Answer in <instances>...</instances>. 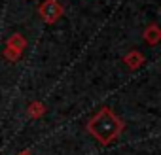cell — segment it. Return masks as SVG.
Segmentation results:
<instances>
[{"label": "cell", "mask_w": 161, "mask_h": 155, "mask_svg": "<svg viewBox=\"0 0 161 155\" xmlns=\"http://www.w3.org/2000/svg\"><path fill=\"white\" fill-rule=\"evenodd\" d=\"M87 131L103 144L108 146L112 144L123 131V121L121 117L110 110V108H101L89 121H87Z\"/></svg>", "instance_id": "cell-1"}, {"label": "cell", "mask_w": 161, "mask_h": 155, "mask_svg": "<svg viewBox=\"0 0 161 155\" xmlns=\"http://www.w3.org/2000/svg\"><path fill=\"white\" fill-rule=\"evenodd\" d=\"M29 112H31V115H32V117H38V115H42V112H44V106H42L40 102H34V104L29 108Z\"/></svg>", "instance_id": "cell-4"}, {"label": "cell", "mask_w": 161, "mask_h": 155, "mask_svg": "<svg viewBox=\"0 0 161 155\" xmlns=\"http://www.w3.org/2000/svg\"><path fill=\"white\" fill-rule=\"evenodd\" d=\"M144 38H146L150 44H155V42H157V38H159L157 29H155V27H152V29H150V32H144Z\"/></svg>", "instance_id": "cell-3"}, {"label": "cell", "mask_w": 161, "mask_h": 155, "mask_svg": "<svg viewBox=\"0 0 161 155\" xmlns=\"http://www.w3.org/2000/svg\"><path fill=\"white\" fill-rule=\"evenodd\" d=\"M19 155H32V153H31V151H21Z\"/></svg>", "instance_id": "cell-5"}, {"label": "cell", "mask_w": 161, "mask_h": 155, "mask_svg": "<svg viewBox=\"0 0 161 155\" xmlns=\"http://www.w3.org/2000/svg\"><path fill=\"white\" fill-rule=\"evenodd\" d=\"M63 13V8L57 0H46L40 8V17L46 21V23H55Z\"/></svg>", "instance_id": "cell-2"}]
</instances>
